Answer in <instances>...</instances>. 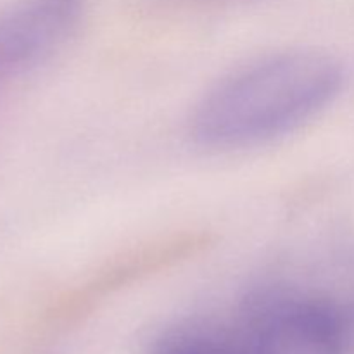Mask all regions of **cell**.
Segmentation results:
<instances>
[{
	"label": "cell",
	"mask_w": 354,
	"mask_h": 354,
	"mask_svg": "<svg viewBox=\"0 0 354 354\" xmlns=\"http://www.w3.org/2000/svg\"><path fill=\"white\" fill-rule=\"evenodd\" d=\"M83 0H17L0 12V83L44 64L80 23Z\"/></svg>",
	"instance_id": "3957f363"
},
{
	"label": "cell",
	"mask_w": 354,
	"mask_h": 354,
	"mask_svg": "<svg viewBox=\"0 0 354 354\" xmlns=\"http://www.w3.org/2000/svg\"><path fill=\"white\" fill-rule=\"evenodd\" d=\"M152 354H242V351L235 332L189 324L166 332Z\"/></svg>",
	"instance_id": "277c9868"
},
{
	"label": "cell",
	"mask_w": 354,
	"mask_h": 354,
	"mask_svg": "<svg viewBox=\"0 0 354 354\" xmlns=\"http://www.w3.org/2000/svg\"><path fill=\"white\" fill-rule=\"evenodd\" d=\"M242 354H346V324L328 301L275 292L249 306L235 330Z\"/></svg>",
	"instance_id": "7a4b0ae2"
},
{
	"label": "cell",
	"mask_w": 354,
	"mask_h": 354,
	"mask_svg": "<svg viewBox=\"0 0 354 354\" xmlns=\"http://www.w3.org/2000/svg\"><path fill=\"white\" fill-rule=\"evenodd\" d=\"M344 68L328 52L289 48L237 68L196 106L190 131L213 149L261 144L296 130L339 95Z\"/></svg>",
	"instance_id": "6da1fadb"
}]
</instances>
